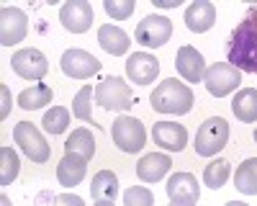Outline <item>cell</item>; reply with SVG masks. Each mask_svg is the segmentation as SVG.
Segmentation results:
<instances>
[{"instance_id":"cell-1","label":"cell","mask_w":257,"mask_h":206,"mask_svg":"<svg viewBox=\"0 0 257 206\" xmlns=\"http://www.w3.org/2000/svg\"><path fill=\"white\" fill-rule=\"evenodd\" d=\"M226 57H229V65H234L239 72L257 75V8H252L242 24L234 29Z\"/></svg>"},{"instance_id":"cell-2","label":"cell","mask_w":257,"mask_h":206,"mask_svg":"<svg viewBox=\"0 0 257 206\" xmlns=\"http://www.w3.org/2000/svg\"><path fill=\"white\" fill-rule=\"evenodd\" d=\"M149 103H152V109L160 111V114H188L193 109V103H196V95L193 90L185 85V82L175 80V77H167L162 80L160 85L152 90L149 95Z\"/></svg>"},{"instance_id":"cell-3","label":"cell","mask_w":257,"mask_h":206,"mask_svg":"<svg viewBox=\"0 0 257 206\" xmlns=\"http://www.w3.org/2000/svg\"><path fill=\"white\" fill-rule=\"evenodd\" d=\"M226 142H229V124L221 116H211L196 132V152L203 157H213L226 147Z\"/></svg>"},{"instance_id":"cell-4","label":"cell","mask_w":257,"mask_h":206,"mask_svg":"<svg viewBox=\"0 0 257 206\" xmlns=\"http://www.w3.org/2000/svg\"><path fill=\"white\" fill-rule=\"evenodd\" d=\"M13 142L18 144V150L24 152L31 162H47L52 150L47 139L41 137V132L34 127L31 121H18L13 127Z\"/></svg>"},{"instance_id":"cell-5","label":"cell","mask_w":257,"mask_h":206,"mask_svg":"<svg viewBox=\"0 0 257 206\" xmlns=\"http://www.w3.org/2000/svg\"><path fill=\"white\" fill-rule=\"evenodd\" d=\"M111 137L116 142V147L121 152H128V155H134L144 147V142H147V132H144V124L134 116H126L121 114L116 121H113V129H111Z\"/></svg>"},{"instance_id":"cell-6","label":"cell","mask_w":257,"mask_h":206,"mask_svg":"<svg viewBox=\"0 0 257 206\" xmlns=\"http://www.w3.org/2000/svg\"><path fill=\"white\" fill-rule=\"evenodd\" d=\"M239 82H242V72L234 65H229V62H216V65L206 67V75H203V85L213 98H224L234 93L239 88Z\"/></svg>"},{"instance_id":"cell-7","label":"cell","mask_w":257,"mask_h":206,"mask_svg":"<svg viewBox=\"0 0 257 206\" xmlns=\"http://www.w3.org/2000/svg\"><path fill=\"white\" fill-rule=\"evenodd\" d=\"M95 103L105 111H126L132 106V88L123 77H105L95 88Z\"/></svg>"},{"instance_id":"cell-8","label":"cell","mask_w":257,"mask_h":206,"mask_svg":"<svg viewBox=\"0 0 257 206\" xmlns=\"http://www.w3.org/2000/svg\"><path fill=\"white\" fill-rule=\"evenodd\" d=\"M170 36H173V21L167 16H157V13L144 16L134 29V39L142 47H149V49H157V47L167 44Z\"/></svg>"},{"instance_id":"cell-9","label":"cell","mask_w":257,"mask_h":206,"mask_svg":"<svg viewBox=\"0 0 257 206\" xmlns=\"http://www.w3.org/2000/svg\"><path fill=\"white\" fill-rule=\"evenodd\" d=\"M26 31H29V16L16 6H3V11H0V44L13 47L26 39Z\"/></svg>"},{"instance_id":"cell-10","label":"cell","mask_w":257,"mask_h":206,"mask_svg":"<svg viewBox=\"0 0 257 206\" xmlns=\"http://www.w3.org/2000/svg\"><path fill=\"white\" fill-rule=\"evenodd\" d=\"M11 67H13V72L18 77H24V80H41L49 72V62L39 49L26 47V49H18L11 57Z\"/></svg>"},{"instance_id":"cell-11","label":"cell","mask_w":257,"mask_h":206,"mask_svg":"<svg viewBox=\"0 0 257 206\" xmlns=\"http://www.w3.org/2000/svg\"><path fill=\"white\" fill-rule=\"evenodd\" d=\"M59 21L62 26L72 31V34H85L93 21H95V11L88 0H67L62 8H59Z\"/></svg>"},{"instance_id":"cell-12","label":"cell","mask_w":257,"mask_h":206,"mask_svg":"<svg viewBox=\"0 0 257 206\" xmlns=\"http://www.w3.org/2000/svg\"><path fill=\"white\" fill-rule=\"evenodd\" d=\"M62 72L72 80H88L100 72V62L85 49H67L62 54Z\"/></svg>"},{"instance_id":"cell-13","label":"cell","mask_w":257,"mask_h":206,"mask_svg":"<svg viewBox=\"0 0 257 206\" xmlns=\"http://www.w3.org/2000/svg\"><path fill=\"white\" fill-rule=\"evenodd\" d=\"M160 75V59L149 52H134L126 59V77L134 85H149Z\"/></svg>"},{"instance_id":"cell-14","label":"cell","mask_w":257,"mask_h":206,"mask_svg":"<svg viewBox=\"0 0 257 206\" xmlns=\"http://www.w3.org/2000/svg\"><path fill=\"white\" fill-rule=\"evenodd\" d=\"M152 139L167 152H180L188 144V129L175 121H157L152 127Z\"/></svg>"},{"instance_id":"cell-15","label":"cell","mask_w":257,"mask_h":206,"mask_svg":"<svg viewBox=\"0 0 257 206\" xmlns=\"http://www.w3.org/2000/svg\"><path fill=\"white\" fill-rule=\"evenodd\" d=\"M175 67L185 82H203L206 75V59L196 47H180L175 57Z\"/></svg>"},{"instance_id":"cell-16","label":"cell","mask_w":257,"mask_h":206,"mask_svg":"<svg viewBox=\"0 0 257 206\" xmlns=\"http://www.w3.org/2000/svg\"><path fill=\"white\" fill-rule=\"evenodd\" d=\"M85 173H88V160H85L82 155H77V152H67L57 165V180H59V185H64V188L80 185Z\"/></svg>"},{"instance_id":"cell-17","label":"cell","mask_w":257,"mask_h":206,"mask_svg":"<svg viewBox=\"0 0 257 206\" xmlns=\"http://www.w3.org/2000/svg\"><path fill=\"white\" fill-rule=\"evenodd\" d=\"M170 168H173L170 155H165V152H149V155H144L137 162V175H139L142 183H157V180H162L170 173Z\"/></svg>"},{"instance_id":"cell-18","label":"cell","mask_w":257,"mask_h":206,"mask_svg":"<svg viewBox=\"0 0 257 206\" xmlns=\"http://www.w3.org/2000/svg\"><path fill=\"white\" fill-rule=\"evenodd\" d=\"M216 24V6L208 0H193L185 8V26L193 34H203Z\"/></svg>"},{"instance_id":"cell-19","label":"cell","mask_w":257,"mask_h":206,"mask_svg":"<svg viewBox=\"0 0 257 206\" xmlns=\"http://www.w3.org/2000/svg\"><path fill=\"white\" fill-rule=\"evenodd\" d=\"M98 44L113 54V57H121L128 52V47H132V41H128V34L121 29V26H113V24H103L98 29Z\"/></svg>"},{"instance_id":"cell-20","label":"cell","mask_w":257,"mask_h":206,"mask_svg":"<svg viewBox=\"0 0 257 206\" xmlns=\"http://www.w3.org/2000/svg\"><path fill=\"white\" fill-rule=\"evenodd\" d=\"M165 191H167L170 201H175V198L198 201L201 198V183L196 180V175H190V173H175V175H170Z\"/></svg>"},{"instance_id":"cell-21","label":"cell","mask_w":257,"mask_h":206,"mask_svg":"<svg viewBox=\"0 0 257 206\" xmlns=\"http://www.w3.org/2000/svg\"><path fill=\"white\" fill-rule=\"evenodd\" d=\"M90 193H93V201H116V196H118V178H116V173H111V170L95 173L93 183H90Z\"/></svg>"},{"instance_id":"cell-22","label":"cell","mask_w":257,"mask_h":206,"mask_svg":"<svg viewBox=\"0 0 257 206\" xmlns=\"http://www.w3.org/2000/svg\"><path fill=\"white\" fill-rule=\"evenodd\" d=\"M231 111L244 124L257 121V90L254 88H242L231 100Z\"/></svg>"},{"instance_id":"cell-23","label":"cell","mask_w":257,"mask_h":206,"mask_svg":"<svg viewBox=\"0 0 257 206\" xmlns=\"http://www.w3.org/2000/svg\"><path fill=\"white\" fill-rule=\"evenodd\" d=\"M67 152H77V155H82L85 160H90V157L95 155V139H93V132H90V129H85V127L75 129V132L67 137V142H64V155H67Z\"/></svg>"},{"instance_id":"cell-24","label":"cell","mask_w":257,"mask_h":206,"mask_svg":"<svg viewBox=\"0 0 257 206\" xmlns=\"http://www.w3.org/2000/svg\"><path fill=\"white\" fill-rule=\"evenodd\" d=\"M234 185H237V191L244 193V196H257V157L244 160L237 168Z\"/></svg>"},{"instance_id":"cell-25","label":"cell","mask_w":257,"mask_h":206,"mask_svg":"<svg viewBox=\"0 0 257 206\" xmlns=\"http://www.w3.org/2000/svg\"><path fill=\"white\" fill-rule=\"evenodd\" d=\"M52 98H54L52 88L47 82H39V85H31L18 95V106L26 109V111H34V109H41V106H47V103H52Z\"/></svg>"},{"instance_id":"cell-26","label":"cell","mask_w":257,"mask_h":206,"mask_svg":"<svg viewBox=\"0 0 257 206\" xmlns=\"http://www.w3.org/2000/svg\"><path fill=\"white\" fill-rule=\"evenodd\" d=\"M229 175H231V165L224 157L211 160L206 168H203V183L208 185V188H213V191H219L221 185L229 180Z\"/></svg>"},{"instance_id":"cell-27","label":"cell","mask_w":257,"mask_h":206,"mask_svg":"<svg viewBox=\"0 0 257 206\" xmlns=\"http://www.w3.org/2000/svg\"><path fill=\"white\" fill-rule=\"evenodd\" d=\"M18 155L13 152V147L3 144L0 147V185H11L18 178Z\"/></svg>"},{"instance_id":"cell-28","label":"cell","mask_w":257,"mask_h":206,"mask_svg":"<svg viewBox=\"0 0 257 206\" xmlns=\"http://www.w3.org/2000/svg\"><path fill=\"white\" fill-rule=\"evenodd\" d=\"M93 85H85L77 90L75 100H72V116L80 119V121H88L93 124Z\"/></svg>"},{"instance_id":"cell-29","label":"cell","mask_w":257,"mask_h":206,"mask_svg":"<svg viewBox=\"0 0 257 206\" xmlns=\"http://www.w3.org/2000/svg\"><path fill=\"white\" fill-rule=\"evenodd\" d=\"M41 124H44V129L49 134H62V132H67V127H70V111L64 109V106H52L44 114Z\"/></svg>"},{"instance_id":"cell-30","label":"cell","mask_w":257,"mask_h":206,"mask_svg":"<svg viewBox=\"0 0 257 206\" xmlns=\"http://www.w3.org/2000/svg\"><path fill=\"white\" fill-rule=\"evenodd\" d=\"M123 206H155V196L144 185H132L123 191Z\"/></svg>"},{"instance_id":"cell-31","label":"cell","mask_w":257,"mask_h":206,"mask_svg":"<svg viewBox=\"0 0 257 206\" xmlns=\"http://www.w3.org/2000/svg\"><path fill=\"white\" fill-rule=\"evenodd\" d=\"M103 8H105V13H108L113 21H126L128 16L134 13L137 3H134V0H105Z\"/></svg>"},{"instance_id":"cell-32","label":"cell","mask_w":257,"mask_h":206,"mask_svg":"<svg viewBox=\"0 0 257 206\" xmlns=\"http://www.w3.org/2000/svg\"><path fill=\"white\" fill-rule=\"evenodd\" d=\"M52 206H85V201L75 193H59V196H54Z\"/></svg>"},{"instance_id":"cell-33","label":"cell","mask_w":257,"mask_h":206,"mask_svg":"<svg viewBox=\"0 0 257 206\" xmlns=\"http://www.w3.org/2000/svg\"><path fill=\"white\" fill-rule=\"evenodd\" d=\"M0 93H3V111H0V116H8V111H11V98H8V88L3 85V88H0Z\"/></svg>"},{"instance_id":"cell-34","label":"cell","mask_w":257,"mask_h":206,"mask_svg":"<svg viewBox=\"0 0 257 206\" xmlns=\"http://www.w3.org/2000/svg\"><path fill=\"white\" fill-rule=\"evenodd\" d=\"M198 201H193V198H175V201H170V206H196Z\"/></svg>"},{"instance_id":"cell-35","label":"cell","mask_w":257,"mask_h":206,"mask_svg":"<svg viewBox=\"0 0 257 206\" xmlns=\"http://www.w3.org/2000/svg\"><path fill=\"white\" fill-rule=\"evenodd\" d=\"M155 6H160V8H175V6H180V0H155Z\"/></svg>"},{"instance_id":"cell-36","label":"cell","mask_w":257,"mask_h":206,"mask_svg":"<svg viewBox=\"0 0 257 206\" xmlns=\"http://www.w3.org/2000/svg\"><path fill=\"white\" fill-rule=\"evenodd\" d=\"M93 206H116V201H95Z\"/></svg>"},{"instance_id":"cell-37","label":"cell","mask_w":257,"mask_h":206,"mask_svg":"<svg viewBox=\"0 0 257 206\" xmlns=\"http://www.w3.org/2000/svg\"><path fill=\"white\" fill-rule=\"evenodd\" d=\"M0 206H11V198L3 193V196H0Z\"/></svg>"},{"instance_id":"cell-38","label":"cell","mask_w":257,"mask_h":206,"mask_svg":"<svg viewBox=\"0 0 257 206\" xmlns=\"http://www.w3.org/2000/svg\"><path fill=\"white\" fill-rule=\"evenodd\" d=\"M226 206H249V203H244V201H229Z\"/></svg>"},{"instance_id":"cell-39","label":"cell","mask_w":257,"mask_h":206,"mask_svg":"<svg viewBox=\"0 0 257 206\" xmlns=\"http://www.w3.org/2000/svg\"><path fill=\"white\" fill-rule=\"evenodd\" d=\"M254 142H257V129H254Z\"/></svg>"}]
</instances>
